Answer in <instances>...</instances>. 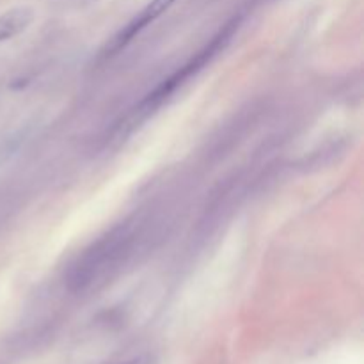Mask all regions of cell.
I'll use <instances>...</instances> for the list:
<instances>
[{"label":"cell","mask_w":364,"mask_h":364,"mask_svg":"<svg viewBox=\"0 0 364 364\" xmlns=\"http://www.w3.org/2000/svg\"><path fill=\"white\" fill-rule=\"evenodd\" d=\"M137 238L132 223L112 228L105 237L92 242L78 258L70 274V284L73 290L82 291L91 288L100 279H105L114 269L124 262L132 251V244Z\"/></svg>","instance_id":"obj_1"},{"label":"cell","mask_w":364,"mask_h":364,"mask_svg":"<svg viewBox=\"0 0 364 364\" xmlns=\"http://www.w3.org/2000/svg\"><path fill=\"white\" fill-rule=\"evenodd\" d=\"M237 27H238V20H233L230 21V23H226V27H224L223 31H219V34H215L212 39H210L208 45L203 46V48L199 50L192 59H188L183 66L178 68L171 77H167L166 80L160 82V84L156 85V87L153 89V91L141 102V105H139V110H137L139 116H148V114H151L153 110L159 109V107L162 105V103L166 102V100L169 98L178 87H181V85H183L188 78L194 77L198 71H201L203 68H205L206 64H208L210 60H212L213 57H215L217 53L226 46V43L230 41Z\"/></svg>","instance_id":"obj_2"},{"label":"cell","mask_w":364,"mask_h":364,"mask_svg":"<svg viewBox=\"0 0 364 364\" xmlns=\"http://www.w3.org/2000/svg\"><path fill=\"white\" fill-rule=\"evenodd\" d=\"M176 2L178 0H151L137 16L132 18V20L128 21V23L124 25L109 43H107L105 48L102 50V57L109 59V57H114L116 53H119L124 46L130 45L144 28H148L149 25L155 23V21L159 20L166 11H169Z\"/></svg>","instance_id":"obj_3"},{"label":"cell","mask_w":364,"mask_h":364,"mask_svg":"<svg viewBox=\"0 0 364 364\" xmlns=\"http://www.w3.org/2000/svg\"><path fill=\"white\" fill-rule=\"evenodd\" d=\"M32 20H34V13L31 7H13L0 14V43L16 38L25 28H28Z\"/></svg>","instance_id":"obj_4"},{"label":"cell","mask_w":364,"mask_h":364,"mask_svg":"<svg viewBox=\"0 0 364 364\" xmlns=\"http://www.w3.org/2000/svg\"><path fill=\"white\" fill-rule=\"evenodd\" d=\"M112 364H156V361L151 354H139L134 355V358L124 359V361H117Z\"/></svg>","instance_id":"obj_5"},{"label":"cell","mask_w":364,"mask_h":364,"mask_svg":"<svg viewBox=\"0 0 364 364\" xmlns=\"http://www.w3.org/2000/svg\"><path fill=\"white\" fill-rule=\"evenodd\" d=\"M0 162H2V153H0Z\"/></svg>","instance_id":"obj_6"}]
</instances>
